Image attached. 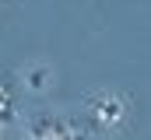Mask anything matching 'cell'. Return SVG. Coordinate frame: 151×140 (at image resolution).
I'll use <instances>...</instances> for the list:
<instances>
[{"label": "cell", "mask_w": 151, "mask_h": 140, "mask_svg": "<svg viewBox=\"0 0 151 140\" xmlns=\"http://www.w3.org/2000/svg\"><path fill=\"white\" fill-rule=\"evenodd\" d=\"M46 81H49V70H46V67H32V74H28V84H32V88H42Z\"/></svg>", "instance_id": "6da1fadb"}]
</instances>
